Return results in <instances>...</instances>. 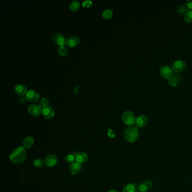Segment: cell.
I'll return each mask as SVG.
<instances>
[{"mask_svg": "<svg viewBox=\"0 0 192 192\" xmlns=\"http://www.w3.org/2000/svg\"><path fill=\"white\" fill-rule=\"evenodd\" d=\"M26 158V151L23 146H18L11 153L10 160L14 164H19L25 161Z\"/></svg>", "mask_w": 192, "mask_h": 192, "instance_id": "obj_1", "label": "cell"}, {"mask_svg": "<svg viewBox=\"0 0 192 192\" xmlns=\"http://www.w3.org/2000/svg\"><path fill=\"white\" fill-rule=\"evenodd\" d=\"M139 135V132L135 127H128L124 131V138L129 143L135 142Z\"/></svg>", "mask_w": 192, "mask_h": 192, "instance_id": "obj_2", "label": "cell"}, {"mask_svg": "<svg viewBox=\"0 0 192 192\" xmlns=\"http://www.w3.org/2000/svg\"><path fill=\"white\" fill-rule=\"evenodd\" d=\"M135 117L134 114L131 111H126L122 115V121L124 124L130 126L135 122Z\"/></svg>", "mask_w": 192, "mask_h": 192, "instance_id": "obj_3", "label": "cell"}, {"mask_svg": "<svg viewBox=\"0 0 192 192\" xmlns=\"http://www.w3.org/2000/svg\"><path fill=\"white\" fill-rule=\"evenodd\" d=\"M153 183L151 180H146L141 182L138 186V189L140 192H148L151 190Z\"/></svg>", "mask_w": 192, "mask_h": 192, "instance_id": "obj_4", "label": "cell"}, {"mask_svg": "<svg viewBox=\"0 0 192 192\" xmlns=\"http://www.w3.org/2000/svg\"><path fill=\"white\" fill-rule=\"evenodd\" d=\"M52 40L55 45L59 46H63L66 42L65 36L60 33H56L53 35Z\"/></svg>", "mask_w": 192, "mask_h": 192, "instance_id": "obj_5", "label": "cell"}, {"mask_svg": "<svg viewBox=\"0 0 192 192\" xmlns=\"http://www.w3.org/2000/svg\"><path fill=\"white\" fill-rule=\"evenodd\" d=\"M28 112L33 117H37L42 113V108L37 104H32L29 107Z\"/></svg>", "mask_w": 192, "mask_h": 192, "instance_id": "obj_6", "label": "cell"}, {"mask_svg": "<svg viewBox=\"0 0 192 192\" xmlns=\"http://www.w3.org/2000/svg\"><path fill=\"white\" fill-rule=\"evenodd\" d=\"M40 95L35 90H30L25 95L26 99L31 103H36L38 101Z\"/></svg>", "mask_w": 192, "mask_h": 192, "instance_id": "obj_7", "label": "cell"}, {"mask_svg": "<svg viewBox=\"0 0 192 192\" xmlns=\"http://www.w3.org/2000/svg\"><path fill=\"white\" fill-rule=\"evenodd\" d=\"M58 162V158L55 154H49L46 156L45 160V165L48 167H54Z\"/></svg>", "mask_w": 192, "mask_h": 192, "instance_id": "obj_8", "label": "cell"}, {"mask_svg": "<svg viewBox=\"0 0 192 192\" xmlns=\"http://www.w3.org/2000/svg\"><path fill=\"white\" fill-rule=\"evenodd\" d=\"M160 74L164 79H170L173 75V70L168 66H163L160 68Z\"/></svg>", "mask_w": 192, "mask_h": 192, "instance_id": "obj_9", "label": "cell"}, {"mask_svg": "<svg viewBox=\"0 0 192 192\" xmlns=\"http://www.w3.org/2000/svg\"><path fill=\"white\" fill-rule=\"evenodd\" d=\"M14 92L20 96L26 95L28 91L27 87L24 84H17L14 87Z\"/></svg>", "mask_w": 192, "mask_h": 192, "instance_id": "obj_10", "label": "cell"}, {"mask_svg": "<svg viewBox=\"0 0 192 192\" xmlns=\"http://www.w3.org/2000/svg\"><path fill=\"white\" fill-rule=\"evenodd\" d=\"M80 42V39L79 37L76 36H73L66 40L65 45L69 47L72 48V47H74L77 46Z\"/></svg>", "mask_w": 192, "mask_h": 192, "instance_id": "obj_11", "label": "cell"}, {"mask_svg": "<svg viewBox=\"0 0 192 192\" xmlns=\"http://www.w3.org/2000/svg\"><path fill=\"white\" fill-rule=\"evenodd\" d=\"M89 160V156L85 152H78L76 153L75 156V161L80 164H82L86 162Z\"/></svg>", "mask_w": 192, "mask_h": 192, "instance_id": "obj_12", "label": "cell"}, {"mask_svg": "<svg viewBox=\"0 0 192 192\" xmlns=\"http://www.w3.org/2000/svg\"><path fill=\"white\" fill-rule=\"evenodd\" d=\"M186 64L183 60H177L176 62L173 63V64L172 65V69L175 72H181L182 70H184L185 68Z\"/></svg>", "mask_w": 192, "mask_h": 192, "instance_id": "obj_13", "label": "cell"}, {"mask_svg": "<svg viewBox=\"0 0 192 192\" xmlns=\"http://www.w3.org/2000/svg\"><path fill=\"white\" fill-rule=\"evenodd\" d=\"M42 114L43 116L47 119L52 118L55 116L54 111L50 106H47L42 108Z\"/></svg>", "mask_w": 192, "mask_h": 192, "instance_id": "obj_14", "label": "cell"}, {"mask_svg": "<svg viewBox=\"0 0 192 192\" xmlns=\"http://www.w3.org/2000/svg\"><path fill=\"white\" fill-rule=\"evenodd\" d=\"M148 122V118L144 115H140L135 120L136 126L138 127H143Z\"/></svg>", "mask_w": 192, "mask_h": 192, "instance_id": "obj_15", "label": "cell"}, {"mask_svg": "<svg viewBox=\"0 0 192 192\" xmlns=\"http://www.w3.org/2000/svg\"><path fill=\"white\" fill-rule=\"evenodd\" d=\"M81 170V165L79 163L73 162L70 164L69 166V171L70 173L72 175H76L80 173V171Z\"/></svg>", "mask_w": 192, "mask_h": 192, "instance_id": "obj_16", "label": "cell"}, {"mask_svg": "<svg viewBox=\"0 0 192 192\" xmlns=\"http://www.w3.org/2000/svg\"><path fill=\"white\" fill-rule=\"evenodd\" d=\"M34 143H35L34 139L31 136H28V137L25 138L23 141V146L25 149H27V148L28 149V148H31L33 145Z\"/></svg>", "mask_w": 192, "mask_h": 192, "instance_id": "obj_17", "label": "cell"}, {"mask_svg": "<svg viewBox=\"0 0 192 192\" xmlns=\"http://www.w3.org/2000/svg\"><path fill=\"white\" fill-rule=\"evenodd\" d=\"M123 192H138V187L133 183H129L124 186Z\"/></svg>", "mask_w": 192, "mask_h": 192, "instance_id": "obj_18", "label": "cell"}, {"mask_svg": "<svg viewBox=\"0 0 192 192\" xmlns=\"http://www.w3.org/2000/svg\"><path fill=\"white\" fill-rule=\"evenodd\" d=\"M76 153L74 151L71 152L70 153H68L65 156V160L66 162L68 163L72 164V163L74 162V161H75V156H76Z\"/></svg>", "mask_w": 192, "mask_h": 192, "instance_id": "obj_19", "label": "cell"}, {"mask_svg": "<svg viewBox=\"0 0 192 192\" xmlns=\"http://www.w3.org/2000/svg\"><path fill=\"white\" fill-rule=\"evenodd\" d=\"M80 8V3L77 1H73L69 3V8L71 11H77Z\"/></svg>", "mask_w": 192, "mask_h": 192, "instance_id": "obj_20", "label": "cell"}, {"mask_svg": "<svg viewBox=\"0 0 192 192\" xmlns=\"http://www.w3.org/2000/svg\"><path fill=\"white\" fill-rule=\"evenodd\" d=\"M45 163V161L42 159H41V158L36 159V160H34L33 163L34 167L35 168H37L42 167Z\"/></svg>", "mask_w": 192, "mask_h": 192, "instance_id": "obj_21", "label": "cell"}, {"mask_svg": "<svg viewBox=\"0 0 192 192\" xmlns=\"http://www.w3.org/2000/svg\"><path fill=\"white\" fill-rule=\"evenodd\" d=\"M113 14V11L110 9H106L102 13V16L104 19H111V17L112 16Z\"/></svg>", "mask_w": 192, "mask_h": 192, "instance_id": "obj_22", "label": "cell"}, {"mask_svg": "<svg viewBox=\"0 0 192 192\" xmlns=\"http://www.w3.org/2000/svg\"><path fill=\"white\" fill-rule=\"evenodd\" d=\"M58 52L59 53V54L61 56L64 57L65 55H67L68 53V50L67 48L65 46H61L59 47V48L58 49Z\"/></svg>", "mask_w": 192, "mask_h": 192, "instance_id": "obj_23", "label": "cell"}, {"mask_svg": "<svg viewBox=\"0 0 192 192\" xmlns=\"http://www.w3.org/2000/svg\"><path fill=\"white\" fill-rule=\"evenodd\" d=\"M184 19L188 23H191V22H192V10H187V12L185 13V15H184Z\"/></svg>", "mask_w": 192, "mask_h": 192, "instance_id": "obj_24", "label": "cell"}, {"mask_svg": "<svg viewBox=\"0 0 192 192\" xmlns=\"http://www.w3.org/2000/svg\"><path fill=\"white\" fill-rule=\"evenodd\" d=\"M168 83L171 86L176 87L178 85V80H177L175 77L173 76V77H171L170 79H168Z\"/></svg>", "mask_w": 192, "mask_h": 192, "instance_id": "obj_25", "label": "cell"}, {"mask_svg": "<svg viewBox=\"0 0 192 192\" xmlns=\"http://www.w3.org/2000/svg\"><path fill=\"white\" fill-rule=\"evenodd\" d=\"M49 100L48 99L46 98V97H43V98H42V99H41V101H40V106H41V107L43 108H45V107H47L48 105H49Z\"/></svg>", "mask_w": 192, "mask_h": 192, "instance_id": "obj_26", "label": "cell"}, {"mask_svg": "<svg viewBox=\"0 0 192 192\" xmlns=\"http://www.w3.org/2000/svg\"><path fill=\"white\" fill-rule=\"evenodd\" d=\"M176 10L180 14H184L187 12V7L185 6L181 5L178 6Z\"/></svg>", "mask_w": 192, "mask_h": 192, "instance_id": "obj_27", "label": "cell"}, {"mask_svg": "<svg viewBox=\"0 0 192 192\" xmlns=\"http://www.w3.org/2000/svg\"><path fill=\"white\" fill-rule=\"evenodd\" d=\"M92 1H84L82 3V6H83V7H84V8H90L91 6L92 5Z\"/></svg>", "mask_w": 192, "mask_h": 192, "instance_id": "obj_28", "label": "cell"}, {"mask_svg": "<svg viewBox=\"0 0 192 192\" xmlns=\"http://www.w3.org/2000/svg\"><path fill=\"white\" fill-rule=\"evenodd\" d=\"M108 136L111 138H113L115 137L116 134L114 133L113 130H112V129H109L108 130Z\"/></svg>", "mask_w": 192, "mask_h": 192, "instance_id": "obj_29", "label": "cell"}, {"mask_svg": "<svg viewBox=\"0 0 192 192\" xmlns=\"http://www.w3.org/2000/svg\"><path fill=\"white\" fill-rule=\"evenodd\" d=\"M185 4L188 8L192 10V0H187L185 3Z\"/></svg>", "mask_w": 192, "mask_h": 192, "instance_id": "obj_30", "label": "cell"}, {"mask_svg": "<svg viewBox=\"0 0 192 192\" xmlns=\"http://www.w3.org/2000/svg\"><path fill=\"white\" fill-rule=\"evenodd\" d=\"M108 192H119L118 190H117L116 189H112L111 190H109Z\"/></svg>", "mask_w": 192, "mask_h": 192, "instance_id": "obj_31", "label": "cell"}, {"mask_svg": "<svg viewBox=\"0 0 192 192\" xmlns=\"http://www.w3.org/2000/svg\"></svg>", "mask_w": 192, "mask_h": 192, "instance_id": "obj_32", "label": "cell"}]
</instances>
